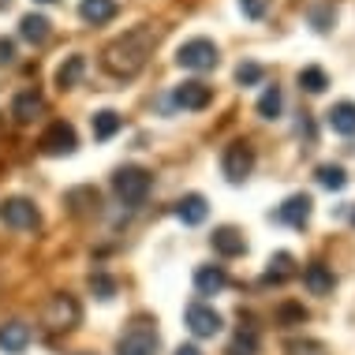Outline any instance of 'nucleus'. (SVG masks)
Segmentation results:
<instances>
[{
	"instance_id": "obj_1",
	"label": "nucleus",
	"mask_w": 355,
	"mask_h": 355,
	"mask_svg": "<svg viewBox=\"0 0 355 355\" xmlns=\"http://www.w3.org/2000/svg\"><path fill=\"white\" fill-rule=\"evenodd\" d=\"M153 42H157L153 26H135V31L120 34L116 42L105 45L101 68L109 71V75H116V79H135V75L146 68V60H150V53H153Z\"/></svg>"
},
{
	"instance_id": "obj_2",
	"label": "nucleus",
	"mask_w": 355,
	"mask_h": 355,
	"mask_svg": "<svg viewBox=\"0 0 355 355\" xmlns=\"http://www.w3.org/2000/svg\"><path fill=\"white\" fill-rule=\"evenodd\" d=\"M150 187H153L150 172L139 168V165H123V168L112 172V191H116V198L123 206H142L150 195Z\"/></svg>"
},
{
	"instance_id": "obj_3",
	"label": "nucleus",
	"mask_w": 355,
	"mask_h": 355,
	"mask_svg": "<svg viewBox=\"0 0 355 355\" xmlns=\"http://www.w3.org/2000/svg\"><path fill=\"white\" fill-rule=\"evenodd\" d=\"M176 64L187 71H214L220 64V53L209 37H191V42H184L176 49Z\"/></svg>"
},
{
	"instance_id": "obj_4",
	"label": "nucleus",
	"mask_w": 355,
	"mask_h": 355,
	"mask_svg": "<svg viewBox=\"0 0 355 355\" xmlns=\"http://www.w3.org/2000/svg\"><path fill=\"white\" fill-rule=\"evenodd\" d=\"M220 172H225V180L228 184H243L247 176L254 172V150H251V142H228L225 153H220Z\"/></svg>"
},
{
	"instance_id": "obj_5",
	"label": "nucleus",
	"mask_w": 355,
	"mask_h": 355,
	"mask_svg": "<svg viewBox=\"0 0 355 355\" xmlns=\"http://www.w3.org/2000/svg\"><path fill=\"white\" fill-rule=\"evenodd\" d=\"M37 146H42V153H49V157H64V153H75L79 135H75V128H71L68 120H53L49 128L42 131Z\"/></svg>"
},
{
	"instance_id": "obj_6",
	"label": "nucleus",
	"mask_w": 355,
	"mask_h": 355,
	"mask_svg": "<svg viewBox=\"0 0 355 355\" xmlns=\"http://www.w3.org/2000/svg\"><path fill=\"white\" fill-rule=\"evenodd\" d=\"M0 220H4L8 228H19V232H31V228L42 225V214H37V206L31 198H4L0 202Z\"/></svg>"
},
{
	"instance_id": "obj_7",
	"label": "nucleus",
	"mask_w": 355,
	"mask_h": 355,
	"mask_svg": "<svg viewBox=\"0 0 355 355\" xmlns=\"http://www.w3.org/2000/svg\"><path fill=\"white\" fill-rule=\"evenodd\" d=\"M83 322V306H79V300L75 295H68V292H60L56 300L49 303V311H45V325L49 329H75V325Z\"/></svg>"
},
{
	"instance_id": "obj_8",
	"label": "nucleus",
	"mask_w": 355,
	"mask_h": 355,
	"mask_svg": "<svg viewBox=\"0 0 355 355\" xmlns=\"http://www.w3.org/2000/svg\"><path fill=\"white\" fill-rule=\"evenodd\" d=\"M116 355H157V329L146 322H135L116 344Z\"/></svg>"
},
{
	"instance_id": "obj_9",
	"label": "nucleus",
	"mask_w": 355,
	"mask_h": 355,
	"mask_svg": "<svg viewBox=\"0 0 355 355\" xmlns=\"http://www.w3.org/2000/svg\"><path fill=\"white\" fill-rule=\"evenodd\" d=\"M184 322H187V329L195 333L198 340H206V337H217L220 333V325H225V318L214 311V306H206V303H191L187 311H184Z\"/></svg>"
},
{
	"instance_id": "obj_10",
	"label": "nucleus",
	"mask_w": 355,
	"mask_h": 355,
	"mask_svg": "<svg viewBox=\"0 0 355 355\" xmlns=\"http://www.w3.org/2000/svg\"><path fill=\"white\" fill-rule=\"evenodd\" d=\"M172 101L180 105V109H187V112H202L209 101H214V90H209L206 83H198V79H187V83H180L176 90H172Z\"/></svg>"
},
{
	"instance_id": "obj_11",
	"label": "nucleus",
	"mask_w": 355,
	"mask_h": 355,
	"mask_svg": "<svg viewBox=\"0 0 355 355\" xmlns=\"http://www.w3.org/2000/svg\"><path fill=\"white\" fill-rule=\"evenodd\" d=\"M209 243H214V251H217L220 258H239V254L247 251V239H243V232H239V228H232V225H220V228H214Z\"/></svg>"
},
{
	"instance_id": "obj_12",
	"label": "nucleus",
	"mask_w": 355,
	"mask_h": 355,
	"mask_svg": "<svg viewBox=\"0 0 355 355\" xmlns=\"http://www.w3.org/2000/svg\"><path fill=\"white\" fill-rule=\"evenodd\" d=\"M64 206H71L75 217H90L101 209V195H98V187L83 184V187H71L68 195H64Z\"/></svg>"
},
{
	"instance_id": "obj_13",
	"label": "nucleus",
	"mask_w": 355,
	"mask_h": 355,
	"mask_svg": "<svg viewBox=\"0 0 355 355\" xmlns=\"http://www.w3.org/2000/svg\"><path fill=\"white\" fill-rule=\"evenodd\" d=\"M311 209H314V198L311 195H292V198H284V206L277 209V217H281L284 225H292V228H306Z\"/></svg>"
},
{
	"instance_id": "obj_14",
	"label": "nucleus",
	"mask_w": 355,
	"mask_h": 355,
	"mask_svg": "<svg viewBox=\"0 0 355 355\" xmlns=\"http://www.w3.org/2000/svg\"><path fill=\"white\" fill-rule=\"evenodd\" d=\"M116 12H120L116 0H79V15H83V23H90V26L112 23Z\"/></svg>"
},
{
	"instance_id": "obj_15",
	"label": "nucleus",
	"mask_w": 355,
	"mask_h": 355,
	"mask_svg": "<svg viewBox=\"0 0 355 355\" xmlns=\"http://www.w3.org/2000/svg\"><path fill=\"white\" fill-rule=\"evenodd\" d=\"M83 75H86V56L83 53H71V56H64V64L56 68L53 83L60 86V90H75V86L83 83Z\"/></svg>"
},
{
	"instance_id": "obj_16",
	"label": "nucleus",
	"mask_w": 355,
	"mask_h": 355,
	"mask_svg": "<svg viewBox=\"0 0 355 355\" xmlns=\"http://www.w3.org/2000/svg\"><path fill=\"white\" fill-rule=\"evenodd\" d=\"M303 284H306V292H311V295H329L333 284H337V277H333V270L325 262H311L303 270Z\"/></svg>"
},
{
	"instance_id": "obj_17",
	"label": "nucleus",
	"mask_w": 355,
	"mask_h": 355,
	"mask_svg": "<svg viewBox=\"0 0 355 355\" xmlns=\"http://www.w3.org/2000/svg\"><path fill=\"white\" fill-rule=\"evenodd\" d=\"M26 344H31V325H26V322L0 325V352L19 355V352H26Z\"/></svg>"
},
{
	"instance_id": "obj_18",
	"label": "nucleus",
	"mask_w": 355,
	"mask_h": 355,
	"mask_svg": "<svg viewBox=\"0 0 355 355\" xmlns=\"http://www.w3.org/2000/svg\"><path fill=\"white\" fill-rule=\"evenodd\" d=\"M45 112V98L37 90H23V94H15V101H12V116L19 120V123H31V120H37Z\"/></svg>"
},
{
	"instance_id": "obj_19",
	"label": "nucleus",
	"mask_w": 355,
	"mask_h": 355,
	"mask_svg": "<svg viewBox=\"0 0 355 355\" xmlns=\"http://www.w3.org/2000/svg\"><path fill=\"white\" fill-rule=\"evenodd\" d=\"M49 34H53V23H49L45 15L31 12V15L19 19V37H23V42H31V45H45V42H49Z\"/></svg>"
},
{
	"instance_id": "obj_20",
	"label": "nucleus",
	"mask_w": 355,
	"mask_h": 355,
	"mask_svg": "<svg viewBox=\"0 0 355 355\" xmlns=\"http://www.w3.org/2000/svg\"><path fill=\"white\" fill-rule=\"evenodd\" d=\"M325 123H329L337 135L352 139L355 135V101H337L329 112H325Z\"/></svg>"
},
{
	"instance_id": "obj_21",
	"label": "nucleus",
	"mask_w": 355,
	"mask_h": 355,
	"mask_svg": "<svg viewBox=\"0 0 355 355\" xmlns=\"http://www.w3.org/2000/svg\"><path fill=\"white\" fill-rule=\"evenodd\" d=\"M225 284H228L225 266H198L195 270V292L198 295H217Z\"/></svg>"
},
{
	"instance_id": "obj_22",
	"label": "nucleus",
	"mask_w": 355,
	"mask_h": 355,
	"mask_svg": "<svg viewBox=\"0 0 355 355\" xmlns=\"http://www.w3.org/2000/svg\"><path fill=\"white\" fill-rule=\"evenodd\" d=\"M176 217L184 220L187 228L202 225V220L209 217V206H206V198H202V195H184V198L176 202Z\"/></svg>"
},
{
	"instance_id": "obj_23",
	"label": "nucleus",
	"mask_w": 355,
	"mask_h": 355,
	"mask_svg": "<svg viewBox=\"0 0 355 355\" xmlns=\"http://www.w3.org/2000/svg\"><path fill=\"white\" fill-rule=\"evenodd\" d=\"M120 128H123V116H120V112H112V109H101V112H94V116H90V131H94V139H98V142H109Z\"/></svg>"
},
{
	"instance_id": "obj_24",
	"label": "nucleus",
	"mask_w": 355,
	"mask_h": 355,
	"mask_svg": "<svg viewBox=\"0 0 355 355\" xmlns=\"http://www.w3.org/2000/svg\"><path fill=\"white\" fill-rule=\"evenodd\" d=\"M292 273H295V258L288 254V251H277L270 258V270L262 273V284H284Z\"/></svg>"
},
{
	"instance_id": "obj_25",
	"label": "nucleus",
	"mask_w": 355,
	"mask_h": 355,
	"mask_svg": "<svg viewBox=\"0 0 355 355\" xmlns=\"http://www.w3.org/2000/svg\"><path fill=\"white\" fill-rule=\"evenodd\" d=\"M281 109H284L281 86H266L262 98H258V116H262V120H277V116H281Z\"/></svg>"
},
{
	"instance_id": "obj_26",
	"label": "nucleus",
	"mask_w": 355,
	"mask_h": 355,
	"mask_svg": "<svg viewBox=\"0 0 355 355\" xmlns=\"http://www.w3.org/2000/svg\"><path fill=\"white\" fill-rule=\"evenodd\" d=\"M333 23H337V4H333V0H322V4L311 8V26H314L318 34L333 31Z\"/></svg>"
},
{
	"instance_id": "obj_27",
	"label": "nucleus",
	"mask_w": 355,
	"mask_h": 355,
	"mask_svg": "<svg viewBox=\"0 0 355 355\" xmlns=\"http://www.w3.org/2000/svg\"><path fill=\"white\" fill-rule=\"evenodd\" d=\"M225 355H258V333L254 329H239L232 340H228Z\"/></svg>"
},
{
	"instance_id": "obj_28",
	"label": "nucleus",
	"mask_w": 355,
	"mask_h": 355,
	"mask_svg": "<svg viewBox=\"0 0 355 355\" xmlns=\"http://www.w3.org/2000/svg\"><path fill=\"white\" fill-rule=\"evenodd\" d=\"M325 86H329V75H325L322 68H303L300 71V90H306V94H325Z\"/></svg>"
},
{
	"instance_id": "obj_29",
	"label": "nucleus",
	"mask_w": 355,
	"mask_h": 355,
	"mask_svg": "<svg viewBox=\"0 0 355 355\" xmlns=\"http://www.w3.org/2000/svg\"><path fill=\"white\" fill-rule=\"evenodd\" d=\"M318 184L329 187V191H344L348 187V172L340 165H318Z\"/></svg>"
},
{
	"instance_id": "obj_30",
	"label": "nucleus",
	"mask_w": 355,
	"mask_h": 355,
	"mask_svg": "<svg viewBox=\"0 0 355 355\" xmlns=\"http://www.w3.org/2000/svg\"><path fill=\"white\" fill-rule=\"evenodd\" d=\"M262 79H266V68H262V64H254V60H243L236 68V83L239 86H258Z\"/></svg>"
},
{
	"instance_id": "obj_31",
	"label": "nucleus",
	"mask_w": 355,
	"mask_h": 355,
	"mask_svg": "<svg viewBox=\"0 0 355 355\" xmlns=\"http://www.w3.org/2000/svg\"><path fill=\"white\" fill-rule=\"evenodd\" d=\"M90 292L98 295L101 303H109L112 295H116V281H112L109 273H90Z\"/></svg>"
},
{
	"instance_id": "obj_32",
	"label": "nucleus",
	"mask_w": 355,
	"mask_h": 355,
	"mask_svg": "<svg viewBox=\"0 0 355 355\" xmlns=\"http://www.w3.org/2000/svg\"><path fill=\"white\" fill-rule=\"evenodd\" d=\"M277 322H281V325H303L306 322V311H303L300 303H284L281 311H277Z\"/></svg>"
},
{
	"instance_id": "obj_33",
	"label": "nucleus",
	"mask_w": 355,
	"mask_h": 355,
	"mask_svg": "<svg viewBox=\"0 0 355 355\" xmlns=\"http://www.w3.org/2000/svg\"><path fill=\"white\" fill-rule=\"evenodd\" d=\"M270 4L273 0H239V12H243L247 19H266L270 15Z\"/></svg>"
},
{
	"instance_id": "obj_34",
	"label": "nucleus",
	"mask_w": 355,
	"mask_h": 355,
	"mask_svg": "<svg viewBox=\"0 0 355 355\" xmlns=\"http://www.w3.org/2000/svg\"><path fill=\"white\" fill-rule=\"evenodd\" d=\"M8 64H15V42L0 37V68H8Z\"/></svg>"
},
{
	"instance_id": "obj_35",
	"label": "nucleus",
	"mask_w": 355,
	"mask_h": 355,
	"mask_svg": "<svg viewBox=\"0 0 355 355\" xmlns=\"http://www.w3.org/2000/svg\"><path fill=\"white\" fill-rule=\"evenodd\" d=\"M172 355H202V352H198V348H195V344H180V348H176V352H172Z\"/></svg>"
},
{
	"instance_id": "obj_36",
	"label": "nucleus",
	"mask_w": 355,
	"mask_h": 355,
	"mask_svg": "<svg viewBox=\"0 0 355 355\" xmlns=\"http://www.w3.org/2000/svg\"><path fill=\"white\" fill-rule=\"evenodd\" d=\"M34 4H56V0H34Z\"/></svg>"
},
{
	"instance_id": "obj_37",
	"label": "nucleus",
	"mask_w": 355,
	"mask_h": 355,
	"mask_svg": "<svg viewBox=\"0 0 355 355\" xmlns=\"http://www.w3.org/2000/svg\"><path fill=\"white\" fill-rule=\"evenodd\" d=\"M75 355H94V352H75Z\"/></svg>"
},
{
	"instance_id": "obj_38",
	"label": "nucleus",
	"mask_w": 355,
	"mask_h": 355,
	"mask_svg": "<svg viewBox=\"0 0 355 355\" xmlns=\"http://www.w3.org/2000/svg\"><path fill=\"white\" fill-rule=\"evenodd\" d=\"M352 225H355V209H352Z\"/></svg>"
}]
</instances>
